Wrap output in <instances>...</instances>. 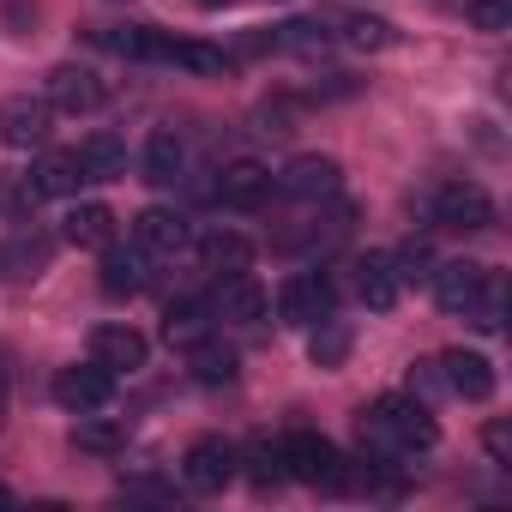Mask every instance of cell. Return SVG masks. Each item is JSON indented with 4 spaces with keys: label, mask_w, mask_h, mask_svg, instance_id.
Instances as JSON below:
<instances>
[{
    "label": "cell",
    "mask_w": 512,
    "mask_h": 512,
    "mask_svg": "<svg viewBox=\"0 0 512 512\" xmlns=\"http://www.w3.org/2000/svg\"><path fill=\"white\" fill-rule=\"evenodd\" d=\"M356 428H362V446H368L374 458H410V452H428V446L440 440L428 404H422V398H404V392L374 398V404L356 416Z\"/></svg>",
    "instance_id": "cell-1"
},
{
    "label": "cell",
    "mask_w": 512,
    "mask_h": 512,
    "mask_svg": "<svg viewBox=\"0 0 512 512\" xmlns=\"http://www.w3.org/2000/svg\"><path fill=\"white\" fill-rule=\"evenodd\" d=\"M278 458H284V476H290V482H308V488H326V494L350 488V458H344L326 434H314V428L284 434V440H278Z\"/></svg>",
    "instance_id": "cell-2"
},
{
    "label": "cell",
    "mask_w": 512,
    "mask_h": 512,
    "mask_svg": "<svg viewBox=\"0 0 512 512\" xmlns=\"http://www.w3.org/2000/svg\"><path fill=\"white\" fill-rule=\"evenodd\" d=\"M235 476H241V446L223 440V434H199V440L181 452V482H187L193 494H223Z\"/></svg>",
    "instance_id": "cell-3"
},
{
    "label": "cell",
    "mask_w": 512,
    "mask_h": 512,
    "mask_svg": "<svg viewBox=\"0 0 512 512\" xmlns=\"http://www.w3.org/2000/svg\"><path fill=\"white\" fill-rule=\"evenodd\" d=\"M428 223L434 229H488L494 223V199L476 187V181H440L428 193Z\"/></svg>",
    "instance_id": "cell-4"
},
{
    "label": "cell",
    "mask_w": 512,
    "mask_h": 512,
    "mask_svg": "<svg viewBox=\"0 0 512 512\" xmlns=\"http://www.w3.org/2000/svg\"><path fill=\"white\" fill-rule=\"evenodd\" d=\"M338 314V290H332V278L326 272H296V278H284L278 284V320L284 326H320V320H332Z\"/></svg>",
    "instance_id": "cell-5"
},
{
    "label": "cell",
    "mask_w": 512,
    "mask_h": 512,
    "mask_svg": "<svg viewBox=\"0 0 512 512\" xmlns=\"http://www.w3.org/2000/svg\"><path fill=\"white\" fill-rule=\"evenodd\" d=\"M55 133V109L31 91H13V97H0V145L7 151H43Z\"/></svg>",
    "instance_id": "cell-6"
},
{
    "label": "cell",
    "mask_w": 512,
    "mask_h": 512,
    "mask_svg": "<svg viewBox=\"0 0 512 512\" xmlns=\"http://www.w3.org/2000/svg\"><path fill=\"white\" fill-rule=\"evenodd\" d=\"M151 253L139 247V241H109V247H97V284H103V296H115V302H127V296H139L145 284H151Z\"/></svg>",
    "instance_id": "cell-7"
},
{
    "label": "cell",
    "mask_w": 512,
    "mask_h": 512,
    "mask_svg": "<svg viewBox=\"0 0 512 512\" xmlns=\"http://www.w3.org/2000/svg\"><path fill=\"white\" fill-rule=\"evenodd\" d=\"M43 103H49L55 115H97V109H103V79H97L91 67H79V61H61V67H49V79H43Z\"/></svg>",
    "instance_id": "cell-8"
},
{
    "label": "cell",
    "mask_w": 512,
    "mask_h": 512,
    "mask_svg": "<svg viewBox=\"0 0 512 512\" xmlns=\"http://www.w3.org/2000/svg\"><path fill=\"white\" fill-rule=\"evenodd\" d=\"M109 398H115V374H109V368H97V362H73V368H61V374H55V404H61V410H73V416L109 410Z\"/></svg>",
    "instance_id": "cell-9"
},
{
    "label": "cell",
    "mask_w": 512,
    "mask_h": 512,
    "mask_svg": "<svg viewBox=\"0 0 512 512\" xmlns=\"http://www.w3.org/2000/svg\"><path fill=\"white\" fill-rule=\"evenodd\" d=\"M211 193H217L223 211H260L272 199V169L260 157H235V163H223V175H217Z\"/></svg>",
    "instance_id": "cell-10"
},
{
    "label": "cell",
    "mask_w": 512,
    "mask_h": 512,
    "mask_svg": "<svg viewBox=\"0 0 512 512\" xmlns=\"http://www.w3.org/2000/svg\"><path fill=\"white\" fill-rule=\"evenodd\" d=\"M488 266H476V260H440L434 272H428V290H434V302L446 308V314H470L476 308V296L488 290Z\"/></svg>",
    "instance_id": "cell-11"
},
{
    "label": "cell",
    "mask_w": 512,
    "mask_h": 512,
    "mask_svg": "<svg viewBox=\"0 0 512 512\" xmlns=\"http://www.w3.org/2000/svg\"><path fill=\"white\" fill-rule=\"evenodd\" d=\"M338 187H344L338 157H296L272 175V193H284V199H332Z\"/></svg>",
    "instance_id": "cell-12"
},
{
    "label": "cell",
    "mask_w": 512,
    "mask_h": 512,
    "mask_svg": "<svg viewBox=\"0 0 512 512\" xmlns=\"http://www.w3.org/2000/svg\"><path fill=\"white\" fill-rule=\"evenodd\" d=\"M440 386L464 404H488L494 398V362L482 350H446L440 356Z\"/></svg>",
    "instance_id": "cell-13"
},
{
    "label": "cell",
    "mask_w": 512,
    "mask_h": 512,
    "mask_svg": "<svg viewBox=\"0 0 512 512\" xmlns=\"http://www.w3.org/2000/svg\"><path fill=\"white\" fill-rule=\"evenodd\" d=\"M133 241L151 253V260H175V253L193 241V223H187L181 211H169V205H145V211L133 217Z\"/></svg>",
    "instance_id": "cell-14"
},
{
    "label": "cell",
    "mask_w": 512,
    "mask_h": 512,
    "mask_svg": "<svg viewBox=\"0 0 512 512\" xmlns=\"http://www.w3.org/2000/svg\"><path fill=\"white\" fill-rule=\"evenodd\" d=\"M217 320H235V326H260L272 314V296L253 284V272H223L217 278V296H211Z\"/></svg>",
    "instance_id": "cell-15"
},
{
    "label": "cell",
    "mask_w": 512,
    "mask_h": 512,
    "mask_svg": "<svg viewBox=\"0 0 512 512\" xmlns=\"http://www.w3.org/2000/svg\"><path fill=\"white\" fill-rule=\"evenodd\" d=\"M79 187H85V169H79L73 151H43L31 163V175H25L31 199H79Z\"/></svg>",
    "instance_id": "cell-16"
},
{
    "label": "cell",
    "mask_w": 512,
    "mask_h": 512,
    "mask_svg": "<svg viewBox=\"0 0 512 512\" xmlns=\"http://www.w3.org/2000/svg\"><path fill=\"white\" fill-rule=\"evenodd\" d=\"M145 356H151V344H145L133 326H97V332H91V362L109 368L115 380H121V374H139Z\"/></svg>",
    "instance_id": "cell-17"
},
{
    "label": "cell",
    "mask_w": 512,
    "mask_h": 512,
    "mask_svg": "<svg viewBox=\"0 0 512 512\" xmlns=\"http://www.w3.org/2000/svg\"><path fill=\"white\" fill-rule=\"evenodd\" d=\"M356 296H362L374 314L398 308L404 278H398V260H392V253H362V260H356Z\"/></svg>",
    "instance_id": "cell-18"
},
{
    "label": "cell",
    "mask_w": 512,
    "mask_h": 512,
    "mask_svg": "<svg viewBox=\"0 0 512 512\" xmlns=\"http://www.w3.org/2000/svg\"><path fill=\"white\" fill-rule=\"evenodd\" d=\"M193 247H199V260H205V272H247V260H253V241L235 229V223H211L205 235H193Z\"/></svg>",
    "instance_id": "cell-19"
},
{
    "label": "cell",
    "mask_w": 512,
    "mask_h": 512,
    "mask_svg": "<svg viewBox=\"0 0 512 512\" xmlns=\"http://www.w3.org/2000/svg\"><path fill=\"white\" fill-rule=\"evenodd\" d=\"M211 326H217L211 296H181V302H169V314H163V338H169L175 350H193L199 338H211Z\"/></svg>",
    "instance_id": "cell-20"
},
{
    "label": "cell",
    "mask_w": 512,
    "mask_h": 512,
    "mask_svg": "<svg viewBox=\"0 0 512 512\" xmlns=\"http://www.w3.org/2000/svg\"><path fill=\"white\" fill-rule=\"evenodd\" d=\"M181 163H187V151H181V133H175V127H151V139H145V151H139V169H145V181H151V187H175Z\"/></svg>",
    "instance_id": "cell-21"
},
{
    "label": "cell",
    "mask_w": 512,
    "mask_h": 512,
    "mask_svg": "<svg viewBox=\"0 0 512 512\" xmlns=\"http://www.w3.org/2000/svg\"><path fill=\"white\" fill-rule=\"evenodd\" d=\"M61 241H73V247H109V241H115V211L97 205V199L73 205V211L61 217Z\"/></svg>",
    "instance_id": "cell-22"
},
{
    "label": "cell",
    "mask_w": 512,
    "mask_h": 512,
    "mask_svg": "<svg viewBox=\"0 0 512 512\" xmlns=\"http://www.w3.org/2000/svg\"><path fill=\"white\" fill-rule=\"evenodd\" d=\"M260 49H272V55H326V49H332V31L314 25V19H290V25L266 31Z\"/></svg>",
    "instance_id": "cell-23"
},
{
    "label": "cell",
    "mask_w": 512,
    "mask_h": 512,
    "mask_svg": "<svg viewBox=\"0 0 512 512\" xmlns=\"http://www.w3.org/2000/svg\"><path fill=\"white\" fill-rule=\"evenodd\" d=\"M73 157H79L85 181H121V175H127V145H121V139H109V133H91Z\"/></svg>",
    "instance_id": "cell-24"
},
{
    "label": "cell",
    "mask_w": 512,
    "mask_h": 512,
    "mask_svg": "<svg viewBox=\"0 0 512 512\" xmlns=\"http://www.w3.org/2000/svg\"><path fill=\"white\" fill-rule=\"evenodd\" d=\"M163 67H181V73H229V55L211 49V43H181V37H163Z\"/></svg>",
    "instance_id": "cell-25"
},
{
    "label": "cell",
    "mask_w": 512,
    "mask_h": 512,
    "mask_svg": "<svg viewBox=\"0 0 512 512\" xmlns=\"http://www.w3.org/2000/svg\"><path fill=\"white\" fill-rule=\"evenodd\" d=\"M187 362H193V380H199V386H229V380H235V368H241V362H235V350H223L217 338H199V344L187 350Z\"/></svg>",
    "instance_id": "cell-26"
},
{
    "label": "cell",
    "mask_w": 512,
    "mask_h": 512,
    "mask_svg": "<svg viewBox=\"0 0 512 512\" xmlns=\"http://www.w3.org/2000/svg\"><path fill=\"white\" fill-rule=\"evenodd\" d=\"M241 464H247V476H253V488H284L290 476H284V458H278V440H260L253 452H241Z\"/></svg>",
    "instance_id": "cell-27"
},
{
    "label": "cell",
    "mask_w": 512,
    "mask_h": 512,
    "mask_svg": "<svg viewBox=\"0 0 512 512\" xmlns=\"http://www.w3.org/2000/svg\"><path fill=\"white\" fill-rule=\"evenodd\" d=\"M43 260H49V247H43V241H25V235H19V241H0V278L37 272Z\"/></svg>",
    "instance_id": "cell-28"
},
{
    "label": "cell",
    "mask_w": 512,
    "mask_h": 512,
    "mask_svg": "<svg viewBox=\"0 0 512 512\" xmlns=\"http://www.w3.org/2000/svg\"><path fill=\"white\" fill-rule=\"evenodd\" d=\"M85 452H121L127 446V428L121 422H97V410L91 416H79V434H73Z\"/></svg>",
    "instance_id": "cell-29"
},
{
    "label": "cell",
    "mask_w": 512,
    "mask_h": 512,
    "mask_svg": "<svg viewBox=\"0 0 512 512\" xmlns=\"http://www.w3.org/2000/svg\"><path fill=\"white\" fill-rule=\"evenodd\" d=\"M308 332H314V362H320V368L344 362V350H350V332H344L338 320H320V326H308Z\"/></svg>",
    "instance_id": "cell-30"
},
{
    "label": "cell",
    "mask_w": 512,
    "mask_h": 512,
    "mask_svg": "<svg viewBox=\"0 0 512 512\" xmlns=\"http://www.w3.org/2000/svg\"><path fill=\"white\" fill-rule=\"evenodd\" d=\"M464 19L476 31H506L512 25V0H464Z\"/></svg>",
    "instance_id": "cell-31"
},
{
    "label": "cell",
    "mask_w": 512,
    "mask_h": 512,
    "mask_svg": "<svg viewBox=\"0 0 512 512\" xmlns=\"http://www.w3.org/2000/svg\"><path fill=\"white\" fill-rule=\"evenodd\" d=\"M344 43L350 49H386L392 43V25L386 19H344Z\"/></svg>",
    "instance_id": "cell-32"
},
{
    "label": "cell",
    "mask_w": 512,
    "mask_h": 512,
    "mask_svg": "<svg viewBox=\"0 0 512 512\" xmlns=\"http://www.w3.org/2000/svg\"><path fill=\"white\" fill-rule=\"evenodd\" d=\"M392 260H398V278H404V284H428V272H434V253H428L422 241H410L404 253H392Z\"/></svg>",
    "instance_id": "cell-33"
},
{
    "label": "cell",
    "mask_w": 512,
    "mask_h": 512,
    "mask_svg": "<svg viewBox=\"0 0 512 512\" xmlns=\"http://www.w3.org/2000/svg\"><path fill=\"white\" fill-rule=\"evenodd\" d=\"M482 446H488L494 464H512V428H506V422H488V428H482Z\"/></svg>",
    "instance_id": "cell-34"
},
{
    "label": "cell",
    "mask_w": 512,
    "mask_h": 512,
    "mask_svg": "<svg viewBox=\"0 0 512 512\" xmlns=\"http://www.w3.org/2000/svg\"><path fill=\"white\" fill-rule=\"evenodd\" d=\"M0 410H7V368H0Z\"/></svg>",
    "instance_id": "cell-35"
},
{
    "label": "cell",
    "mask_w": 512,
    "mask_h": 512,
    "mask_svg": "<svg viewBox=\"0 0 512 512\" xmlns=\"http://www.w3.org/2000/svg\"><path fill=\"white\" fill-rule=\"evenodd\" d=\"M0 506H13V488H7V482H0Z\"/></svg>",
    "instance_id": "cell-36"
},
{
    "label": "cell",
    "mask_w": 512,
    "mask_h": 512,
    "mask_svg": "<svg viewBox=\"0 0 512 512\" xmlns=\"http://www.w3.org/2000/svg\"><path fill=\"white\" fill-rule=\"evenodd\" d=\"M199 7H229V0H199Z\"/></svg>",
    "instance_id": "cell-37"
}]
</instances>
